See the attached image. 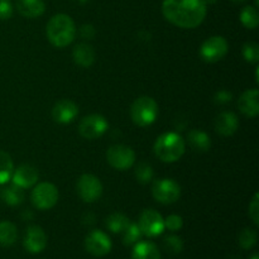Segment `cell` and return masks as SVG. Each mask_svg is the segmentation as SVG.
Here are the masks:
<instances>
[{
    "mask_svg": "<svg viewBox=\"0 0 259 259\" xmlns=\"http://www.w3.org/2000/svg\"><path fill=\"white\" fill-rule=\"evenodd\" d=\"M75 3H78V4H85V3H88L89 0H73Z\"/></svg>",
    "mask_w": 259,
    "mask_h": 259,
    "instance_id": "8d00e7d4",
    "label": "cell"
},
{
    "mask_svg": "<svg viewBox=\"0 0 259 259\" xmlns=\"http://www.w3.org/2000/svg\"><path fill=\"white\" fill-rule=\"evenodd\" d=\"M239 128V119L232 111H223L215 119V131L223 137H230Z\"/></svg>",
    "mask_w": 259,
    "mask_h": 259,
    "instance_id": "e0dca14e",
    "label": "cell"
},
{
    "mask_svg": "<svg viewBox=\"0 0 259 259\" xmlns=\"http://www.w3.org/2000/svg\"><path fill=\"white\" fill-rule=\"evenodd\" d=\"M132 259H161V253L152 242H138L134 244Z\"/></svg>",
    "mask_w": 259,
    "mask_h": 259,
    "instance_id": "44dd1931",
    "label": "cell"
},
{
    "mask_svg": "<svg viewBox=\"0 0 259 259\" xmlns=\"http://www.w3.org/2000/svg\"><path fill=\"white\" fill-rule=\"evenodd\" d=\"M205 0H163V17L174 25L184 29L196 28L206 17Z\"/></svg>",
    "mask_w": 259,
    "mask_h": 259,
    "instance_id": "6da1fadb",
    "label": "cell"
},
{
    "mask_svg": "<svg viewBox=\"0 0 259 259\" xmlns=\"http://www.w3.org/2000/svg\"><path fill=\"white\" fill-rule=\"evenodd\" d=\"M24 248L29 253L37 254L45 250L47 247V235H46L45 230L38 225H30L27 228L24 235V240H23Z\"/></svg>",
    "mask_w": 259,
    "mask_h": 259,
    "instance_id": "4fadbf2b",
    "label": "cell"
},
{
    "mask_svg": "<svg viewBox=\"0 0 259 259\" xmlns=\"http://www.w3.org/2000/svg\"><path fill=\"white\" fill-rule=\"evenodd\" d=\"M18 229L13 223L3 220L0 222V245L10 247L17 242Z\"/></svg>",
    "mask_w": 259,
    "mask_h": 259,
    "instance_id": "603a6c76",
    "label": "cell"
},
{
    "mask_svg": "<svg viewBox=\"0 0 259 259\" xmlns=\"http://www.w3.org/2000/svg\"><path fill=\"white\" fill-rule=\"evenodd\" d=\"M47 38L55 47L65 48L72 43L76 35V25L67 14L53 15L46 27Z\"/></svg>",
    "mask_w": 259,
    "mask_h": 259,
    "instance_id": "7a4b0ae2",
    "label": "cell"
},
{
    "mask_svg": "<svg viewBox=\"0 0 259 259\" xmlns=\"http://www.w3.org/2000/svg\"><path fill=\"white\" fill-rule=\"evenodd\" d=\"M230 2H234V3H242V2H245V0H230Z\"/></svg>",
    "mask_w": 259,
    "mask_h": 259,
    "instance_id": "f35d334b",
    "label": "cell"
},
{
    "mask_svg": "<svg viewBox=\"0 0 259 259\" xmlns=\"http://www.w3.org/2000/svg\"><path fill=\"white\" fill-rule=\"evenodd\" d=\"M163 244L167 252L171 253V254H179L184 249V242L177 235H168V237H166L163 240Z\"/></svg>",
    "mask_w": 259,
    "mask_h": 259,
    "instance_id": "4dcf8cb0",
    "label": "cell"
},
{
    "mask_svg": "<svg viewBox=\"0 0 259 259\" xmlns=\"http://www.w3.org/2000/svg\"><path fill=\"white\" fill-rule=\"evenodd\" d=\"M142 235L143 234H142L139 225L137 223L131 222L123 232V243L125 245H134L141 240Z\"/></svg>",
    "mask_w": 259,
    "mask_h": 259,
    "instance_id": "4316f807",
    "label": "cell"
},
{
    "mask_svg": "<svg viewBox=\"0 0 259 259\" xmlns=\"http://www.w3.org/2000/svg\"><path fill=\"white\" fill-rule=\"evenodd\" d=\"M38 179H39V174L37 168L30 164H22L12 175L13 184L17 185L20 189H29L34 186Z\"/></svg>",
    "mask_w": 259,
    "mask_h": 259,
    "instance_id": "9a60e30c",
    "label": "cell"
},
{
    "mask_svg": "<svg viewBox=\"0 0 259 259\" xmlns=\"http://www.w3.org/2000/svg\"><path fill=\"white\" fill-rule=\"evenodd\" d=\"M153 151L156 157L164 163H174L184 156L186 151L185 139L175 132L161 134L154 143Z\"/></svg>",
    "mask_w": 259,
    "mask_h": 259,
    "instance_id": "3957f363",
    "label": "cell"
},
{
    "mask_svg": "<svg viewBox=\"0 0 259 259\" xmlns=\"http://www.w3.org/2000/svg\"><path fill=\"white\" fill-rule=\"evenodd\" d=\"M136 179L137 181L141 182V184L146 185L149 184V182L153 180V168L149 166L148 163H144V162H141L138 163V166L136 167Z\"/></svg>",
    "mask_w": 259,
    "mask_h": 259,
    "instance_id": "f1b7e54d",
    "label": "cell"
},
{
    "mask_svg": "<svg viewBox=\"0 0 259 259\" xmlns=\"http://www.w3.org/2000/svg\"><path fill=\"white\" fill-rule=\"evenodd\" d=\"M240 22L248 29H255L259 24V14L258 10L255 7H252V5H247L242 9L240 12Z\"/></svg>",
    "mask_w": 259,
    "mask_h": 259,
    "instance_id": "484cf974",
    "label": "cell"
},
{
    "mask_svg": "<svg viewBox=\"0 0 259 259\" xmlns=\"http://www.w3.org/2000/svg\"><path fill=\"white\" fill-rule=\"evenodd\" d=\"M106 161L113 168L125 171L136 162V153L133 149L124 144H114L106 152Z\"/></svg>",
    "mask_w": 259,
    "mask_h": 259,
    "instance_id": "ba28073f",
    "label": "cell"
},
{
    "mask_svg": "<svg viewBox=\"0 0 259 259\" xmlns=\"http://www.w3.org/2000/svg\"><path fill=\"white\" fill-rule=\"evenodd\" d=\"M58 197H60L58 189L51 182H40L32 190L30 194L33 206L37 207L38 210L52 209L57 204Z\"/></svg>",
    "mask_w": 259,
    "mask_h": 259,
    "instance_id": "5b68a950",
    "label": "cell"
},
{
    "mask_svg": "<svg viewBox=\"0 0 259 259\" xmlns=\"http://www.w3.org/2000/svg\"><path fill=\"white\" fill-rule=\"evenodd\" d=\"M152 195L159 204H174L181 196V186L172 179L157 180L152 186Z\"/></svg>",
    "mask_w": 259,
    "mask_h": 259,
    "instance_id": "8992f818",
    "label": "cell"
},
{
    "mask_svg": "<svg viewBox=\"0 0 259 259\" xmlns=\"http://www.w3.org/2000/svg\"><path fill=\"white\" fill-rule=\"evenodd\" d=\"M249 218L255 225H259V195L254 194L249 204Z\"/></svg>",
    "mask_w": 259,
    "mask_h": 259,
    "instance_id": "d6a6232c",
    "label": "cell"
},
{
    "mask_svg": "<svg viewBox=\"0 0 259 259\" xmlns=\"http://www.w3.org/2000/svg\"><path fill=\"white\" fill-rule=\"evenodd\" d=\"M182 225H184V220L180 215L172 214L164 219V228H167L171 232H177V230L181 229Z\"/></svg>",
    "mask_w": 259,
    "mask_h": 259,
    "instance_id": "1f68e13d",
    "label": "cell"
},
{
    "mask_svg": "<svg viewBox=\"0 0 259 259\" xmlns=\"http://www.w3.org/2000/svg\"><path fill=\"white\" fill-rule=\"evenodd\" d=\"M129 223H131V220L125 215L120 214V212H114L106 218L105 224L111 233H123L124 229L129 225Z\"/></svg>",
    "mask_w": 259,
    "mask_h": 259,
    "instance_id": "d4e9b609",
    "label": "cell"
},
{
    "mask_svg": "<svg viewBox=\"0 0 259 259\" xmlns=\"http://www.w3.org/2000/svg\"><path fill=\"white\" fill-rule=\"evenodd\" d=\"M138 225L141 228L142 234L149 238L158 237L166 229L164 228V219L158 211L153 209H146L142 211L138 220Z\"/></svg>",
    "mask_w": 259,
    "mask_h": 259,
    "instance_id": "8fae6325",
    "label": "cell"
},
{
    "mask_svg": "<svg viewBox=\"0 0 259 259\" xmlns=\"http://www.w3.org/2000/svg\"><path fill=\"white\" fill-rule=\"evenodd\" d=\"M259 91L258 89L247 90L238 99V108L240 113L244 114L248 118H255L259 114V103H258Z\"/></svg>",
    "mask_w": 259,
    "mask_h": 259,
    "instance_id": "2e32d148",
    "label": "cell"
},
{
    "mask_svg": "<svg viewBox=\"0 0 259 259\" xmlns=\"http://www.w3.org/2000/svg\"><path fill=\"white\" fill-rule=\"evenodd\" d=\"M108 128L109 123L105 116L100 115V114H91V115L85 116L80 121L78 132L85 139L93 141V139H98L101 136H104Z\"/></svg>",
    "mask_w": 259,
    "mask_h": 259,
    "instance_id": "9c48e42d",
    "label": "cell"
},
{
    "mask_svg": "<svg viewBox=\"0 0 259 259\" xmlns=\"http://www.w3.org/2000/svg\"><path fill=\"white\" fill-rule=\"evenodd\" d=\"M0 197L9 206H18L24 201V192H23V189L13 184L2 190Z\"/></svg>",
    "mask_w": 259,
    "mask_h": 259,
    "instance_id": "7402d4cb",
    "label": "cell"
},
{
    "mask_svg": "<svg viewBox=\"0 0 259 259\" xmlns=\"http://www.w3.org/2000/svg\"><path fill=\"white\" fill-rule=\"evenodd\" d=\"M238 242L243 249H252L257 244V232L253 229H243L238 237Z\"/></svg>",
    "mask_w": 259,
    "mask_h": 259,
    "instance_id": "83f0119b",
    "label": "cell"
},
{
    "mask_svg": "<svg viewBox=\"0 0 259 259\" xmlns=\"http://www.w3.org/2000/svg\"><path fill=\"white\" fill-rule=\"evenodd\" d=\"M187 142L196 152H207L211 147V139L207 133L200 129H192L187 133Z\"/></svg>",
    "mask_w": 259,
    "mask_h": 259,
    "instance_id": "ffe728a7",
    "label": "cell"
},
{
    "mask_svg": "<svg viewBox=\"0 0 259 259\" xmlns=\"http://www.w3.org/2000/svg\"><path fill=\"white\" fill-rule=\"evenodd\" d=\"M228 51H229V45L227 39L222 35H212L201 45L200 56L205 62L215 63L223 60L227 56Z\"/></svg>",
    "mask_w": 259,
    "mask_h": 259,
    "instance_id": "52a82bcc",
    "label": "cell"
},
{
    "mask_svg": "<svg viewBox=\"0 0 259 259\" xmlns=\"http://www.w3.org/2000/svg\"><path fill=\"white\" fill-rule=\"evenodd\" d=\"M78 114V108L73 101L68 99L57 101L52 109V116L55 121L60 124H70L75 120Z\"/></svg>",
    "mask_w": 259,
    "mask_h": 259,
    "instance_id": "5bb4252c",
    "label": "cell"
},
{
    "mask_svg": "<svg viewBox=\"0 0 259 259\" xmlns=\"http://www.w3.org/2000/svg\"><path fill=\"white\" fill-rule=\"evenodd\" d=\"M158 116V104L149 96H141L131 108V118L138 126H148L156 121Z\"/></svg>",
    "mask_w": 259,
    "mask_h": 259,
    "instance_id": "277c9868",
    "label": "cell"
},
{
    "mask_svg": "<svg viewBox=\"0 0 259 259\" xmlns=\"http://www.w3.org/2000/svg\"><path fill=\"white\" fill-rule=\"evenodd\" d=\"M77 194L83 202H95L103 195V185L100 180L91 174H85L77 181Z\"/></svg>",
    "mask_w": 259,
    "mask_h": 259,
    "instance_id": "30bf717a",
    "label": "cell"
},
{
    "mask_svg": "<svg viewBox=\"0 0 259 259\" xmlns=\"http://www.w3.org/2000/svg\"><path fill=\"white\" fill-rule=\"evenodd\" d=\"M111 247L113 244L110 238L101 230H93L85 239L86 250L95 257L106 255L111 250Z\"/></svg>",
    "mask_w": 259,
    "mask_h": 259,
    "instance_id": "7c38bea8",
    "label": "cell"
},
{
    "mask_svg": "<svg viewBox=\"0 0 259 259\" xmlns=\"http://www.w3.org/2000/svg\"><path fill=\"white\" fill-rule=\"evenodd\" d=\"M17 10L25 18H38L45 13L46 5L43 0H17Z\"/></svg>",
    "mask_w": 259,
    "mask_h": 259,
    "instance_id": "d6986e66",
    "label": "cell"
},
{
    "mask_svg": "<svg viewBox=\"0 0 259 259\" xmlns=\"http://www.w3.org/2000/svg\"><path fill=\"white\" fill-rule=\"evenodd\" d=\"M95 28L91 24H83L80 27V35L85 39H91L95 35Z\"/></svg>",
    "mask_w": 259,
    "mask_h": 259,
    "instance_id": "d590c367",
    "label": "cell"
},
{
    "mask_svg": "<svg viewBox=\"0 0 259 259\" xmlns=\"http://www.w3.org/2000/svg\"><path fill=\"white\" fill-rule=\"evenodd\" d=\"M205 3L206 4H214V3H217V0H205Z\"/></svg>",
    "mask_w": 259,
    "mask_h": 259,
    "instance_id": "74e56055",
    "label": "cell"
},
{
    "mask_svg": "<svg viewBox=\"0 0 259 259\" xmlns=\"http://www.w3.org/2000/svg\"><path fill=\"white\" fill-rule=\"evenodd\" d=\"M13 15V5L10 0H0V19L7 20Z\"/></svg>",
    "mask_w": 259,
    "mask_h": 259,
    "instance_id": "836d02e7",
    "label": "cell"
},
{
    "mask_svg": "<svg viewBox=\"0 0 259 259\" xmlns=\"http://www.w3.org/2000/svg\"><path fill=\"white\" fill-rule=\"evenodd\" d=\"M243 57L249 63H258L259 61V46L255 42H247L243 46Z\"/></svg>",
    "mask_w": 259,
    "mask_h": 259,
    "instance_id": "f546056e",
    "label": "cell"
},
{
    "mask_svg": "<svg viewBox=\"0 0 259 259\" xmlns=\"http://www.w3.org/2000/svg\"><path fill=\"white\" fill-rule=\"evenodd\" d=\"M72 58L76 65L88 68L95 62V51L89 43H78L73 47Z\"/></svg>",
    "mask_w": 259,
    "mask_h": 259,
    "instance_id": "ac0fdd59",
    "label": "cell"
},
{
    "mask_svg": "<svg viewBox=\"0 0 259 259\" xmlns=\"http://www.w3.org/2000/svg\"><path fill=\"white\" fill-rule=\"evenodd\" d=\"M250 259H258V254H257V253H255V254H253L252 258H250Z\"/></svg>",
    "mask_w": 259,
    "mask_h": 259,
    "instance_id": "ab89813d",
    "label": "cell"
},
{
    "mask_svg": "<svg viewBox=\"0 0 259 259\" xmlns=\"http://www.w3.org/2000/svg\"><path fill=\"white\" fill-rule=\"evenodd\" d=\"M233 99V94L229 93L228 90H220L215 94L214 103L218 105H224V104L230 103Z\"/></svg>",
    "mask_w": 259,
    "mask_h": 259,
    "instance_id": "e575fe53",
    "label": "cell"
},
{
    "mask_svg": "<svg viewBox=\"0 0 259 259\" xmlns=\"http://www.w3.org/2000/svg\"><path fill=\"white\" fill-rule=\"evenodd\" d=\"M14 172V163L13 159L7 152L0 151V185H5Z\"/></svg>",
    "mask_w": 259,
    "mask_h": 259,
    "instance_id": "cb8c5ba5",
    "label": "cell"
}]
</instances>
